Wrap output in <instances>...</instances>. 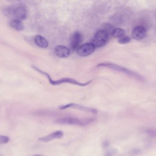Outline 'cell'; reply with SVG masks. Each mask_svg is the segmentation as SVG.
<instances>
[{
	"label": "cell",
	"instance_id": "obj_12",
	"mask_svg": "<svg viewBox=\"0 0 156 156\" xmlns=\"http://www.w3.org/2000/svg\"><path fill=\"white\" fill-rule=\"evenodd\" d=\"M36 44L41 48H47L48 47V43L47 40L41 35H37L34 39Z\"/></svg>",
	"mask_w": 156,
	"mask_h": 156
},
{
	"label": "cell",
	"instance_id": "obj_9",
	"mask_svg": "<svg viewBox=\"0 0 156 156\" xmlns=\"http://www.w3.org/2000/svg\"><path fill=\"white\" fill-rule=\"evenodd\" d=\"M82 40V36L79 32H76L72 35L70 41V47L72 51H75L80 46Z\"/></svg>",
	"mask_w": 156,
	"mask_h": 156
},
{
	"label": "cell",
	"instance_id": "obj_6",
	"mask_svg": "<svg viewBox=\"0 0 156 156\" xmlns=\"http://www.w3.org/2000/svg\"><path fill=\"white\" fill-rule=\"evenodd\" d=\"M68 108H73V109H77L80 111H83V112H88L92 113L94 114H97L98 111L94 108L91 107H86L83 105L71 103L68 104L66 105H60L59 106V109L60 110H66Z\"/></svg>",
	"mask_w": 156,
	"mask_h": 156
},
{
	"label": "cell",
	"instance_id": "obj_14",
	"mask_svg": "<svg viewBox=\"0 0 156 156\" xmlns=\"http://www.w3.org/2000/svg\"><path fill=\"white\" fill-rule=\"evenodd\" d=\"M125 34V31L123 29L118 28L114 29L112 33V35L114 38L120 39V38L124 37Z\"/></svg>",
	"mask_w": 156,
	"mask_h": 156
},
{
	"label": "cell",
	"instance_id": "obj_4",
	"mask_svg": "<svg viewBox=\"0 0 156 156\" xmlns=\"http://www.w3.org/2000/svg\"><path fill=\"white\" fill-rule=\"evenodd\" d=\"M109 34L104 29L96 32L93 38L92 44L95 48H99L104 46L108 43Z\"/></svg>",
	"mask_w": 156,
	"mask_h": 156
},
{
	"label": "cell",
	"instance_id": "obj_10",
	"mask_svg": "<svg viewBox=\"0 0 156 156\" xmlns=\"http://www.w3.org/2000/svg\"><path fill=\"white\" fill-rule=\"evenodd\" d=\"M55 53L58 57L67 58L70 56L71 51L67 47L63 45H58L55 48Z\"/></svg>",
	"mask_w": 156,
	"mask_h": 156
},
{
	"label": "cell",
	"instance_id": "obj_16",
	"mask_svg": "<svg viewBox=\"0 0 156 156\" xmlns=\"http://www.w3.org/2000/svg\"><path fill=\"white\" fill-rule=\"evenodd\" d=\"M118 153L117 149H109L106 152L104 156H115Z\"/></svg>",
	"mask_w": 156,
	"mask_h": 156
},
{
	"label": "cell",
	"instance_id": "obj_13",
	"mask_svg": "<svg viewBox=\"0 0 156 156\" xmlns=\"http://www.w3.org/2000/svg\"><path fill=\"white\" fill-rule=\"evenodd\" d=\"M9 25L12 28L17 31H22L24 29V25L21 20L12 19Z\"/></svg>",
	"mask_w": 156,
	"mask_h": 156
},
{
	"label": "cell",
	"instance_id": "obj_20",
	"mask_svg": "<svg viewBox=\"0 0 156 156\" xmlns=\"http://www.w3.org/2000/svg\"><path fill=\"white\" fill-rule=\"evenodd\" d=\"M9 2H18V1H21V0H6Z\"/></svg>",
	"mask_w": 156,
	"mask_h": 156
},
{
	"label": "cell",
	"instance_id": "obj_2",
	"mask_svg": "<svg viewBox=\"0 0 156 156\" xmlns=\"http://www.w3.org/2000/svg\"><path fill=\"white\" fill-rule=\"evenodd\" d=\"M32 67L35 70H36L37 71L39 72L40 74L45 76L48 79L50 84H52V85H59V84H62L63 83H69L74 84V85H78V86L84 87V86H86L87 85H89L93 81L92 80H90L86 82L85 83H81L78 81L75 80V79L69 78H63L57 80H54L48 73L41 70L37 67L35 66H32Z\"/></svg>",
	"mask_w": 156,
	"mask_h": 156
},
{
	"label": "cell",
	"instance_id": "obj_7",
	"mask_svg": "<svg viewBox=\"0 0 156 156\" xmlns=\"http://www.w3.org/2000/svg\"><path fill=\"white\" fill-rule=\"evenodd\" d=\"M55 122L58 124L69 125L85 126L84 121H81L80 119L72 117H66L57 119L55 121Z\"/></svg>",
	"mask_w": 156,
	"mask_h": 156
},
{
	"label": "cell",
	"instance_id": "obj_19",
	"mask_svg": "<svg viewBox=\"0 0 156 156\" xmlns=\"http://www.w3.org/2000/svg\"><path fill=\"white\" fill-rule=\"evenodd\" d=\"M110 145V143L109 141L106 140V141H104L102 143L103 148L104 149H107L109 147Z\"/></svg>",
	"mask_w": 156,
	"mask_h": 156
},
{
	"label": "cell",
	"instance_id": "obj_21",
	"mask_svg": "<svg viewBox=\"0 0 156 156\" xmlns=\"http://www.w3.org/2000/svg\"><path fill=\"white\" fill-rule=\"evenodd\" d=\"M34 156H41L40 155H34Z\"/></svg>",
	"mask_w": 156,
	"mask_h": 156
},
{
	"label": "cell",
	"instance_id": "obj_5",
	"mask_svg": "<svg viewBox=\"0 0 156 156\" xmlns=\"http://www.w3.org/2000/svg\"><path fill=\"white\" fill-rule=\"evenodd\" d=\"M95 48L92 43H86L80 45L77 48V54L78 56L81 57L88 56L94 52Z\"/></svg>",
	"mask_w": 156,
	"mask_h": 156
},
{
	"label": "cell",
	"instance_id": "obj_15",
	"mask_svg": "<svg viewBox=\"0 0 156 156\" xmlns=\"http://www.w3.org/2000/svg\"><path fill=\"white\" fill-rule=\"evenodd\" d=\"M131 41V38L128 36H124L122 38L118 39V42L119 44H125L130 43Z\"/></svg>",
	"mask_w": 156,
	"mask_h": 156
},
{
	"label": "cell",
	"instance_id": "obj_17",
	"mask_svg": "<svg viewBox=\"0 0 156 156\" xmlns=\"http://www.w3.org/2000/svg\"><path fill=\"white\" fill-rule=\"evenodd\" d=\"M10 139L8 136L0 135V144H6L9 142Z\"/></svg>",
	"mask_w": 156,
	"mask_h": 156
},
{
	"label": "cell",
	"instance_id": "obj_1",
	"mask_svg": "<svg viewBox=\"0 0 156 156\" xmlns=\"http://www.w3.org/2000/svg\"><path fill=\"white\" fill-rule=\"evenodd\" d=\"M2 12L7 17L12 19L25 20L27 17V11L26 7L22 4L13 5H4L2 7Z\"/></svg>",
	"mask_w": 156,
	"mask_h": 156
},
{
	"label": "cell",
	"instance_id": "obj_18",
	"mask_svg": "<svg viewBox=\"0 0 156 156\" xmlns=\"http://www.w3.org/2000/svg\"><path fill=\"white\" fill-rule=\"evenodd\" d=\"M147 133L152 137H156V130L154 129H147Z\"/></svg>",
	"mask_w": 156,
	"mask_h": 156
},
{
	"label": "cell",
	"instance_id": "obj_3",
	"mask_svg": "<svg viewBox=\"0 0 156 156\" xmlns=\"http://www.w3.org/2000/svg\"><path fill=\"white\" fill-rule=\"evenodd\" d=\"M101 67H102L108 68L124 73L126 75L130 76L131 77L136 79L137 80L143 82L145 81L144 78L141 75H139L137 73L132 71L124 67L116 65V64L104 62V63H100L97 66V68Z\"/></svg>",
	"mask_w": 156,
	"mask_h": 156
},
{
	"label": "cell",
	"instance_id": "obj_8",
	"mask_svg": "<svg viewBox=\"0 0 156 156\" xmlns=\"http://www.w3.org/2000/svg\"><path fill=\"white\" fill-rule=\"evenodd\" d=\"M147 34V29L145 27L141 26L136 27L132 32V37L136 40H141L145 37Z\"/></svg>",
	"mask_w": 156,
	"mask_h": 156
},
{
	"label": "cell",
	"instance_id": "obj_11",
	"mask_svg": "<svg viewBox=\"0 0 156 156\" xmlns=\"http://www.w3.org/2000/svg\"><path fill=\"white\" fill-rule=\"evenodd\" d=\"M63 136H64V133L62 131H56L48 135L39 138L38 139V141L44 142V143H48V142H50L54 139L62 138Z\"/></svg>",
	"mask_w": 156,
	"mask_h": 156
}]
</instances>
